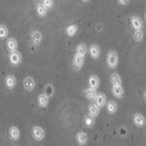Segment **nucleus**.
<instances>
[{"instance_id": "1", "label": "nucleus", "mask_w": 146, "mask_h": 146, "mask_svg": "<svg viewBox=\"0 0 146 146\" xmlns=\"http://www.w3.org/2000/svg\"><path fill=\"white\" fill-rule=\"evenodd\" d=\"M106 62L109 68L114 69L119 63V56L116 51H109L106 56Z\"/></svg>"}, {"instance_id": "2", "label": "nucleus", "mask_w": 146, "mask_h": 146, "mask_svg": "<svg viewBox=\"0 0 146 146\" xmlns=\"http://www.w3.org/2000/svg\"><path fill=\"white\" fill-rule=\"evenodd\" d=\"M23 88H25V91L33 92L35 87H36V81H35L32 76H27L25 79H23Z\"/></svg>"}, {"instance_id": "3", "label": "nucleus", "mask_w": 146, "mask_h": 146, "mask_svg": "<svg viewBox=\"0 0 146 146\" xmlns=\"http://www.w3.org/2000/svg\"><path fill=\"white\" fill-rule=\"evenodd\" d=\"M45 131L42 127L40 126H34L32 128V136L35 140L37 141H41L45 138Z\"/></svg>"}, {"instance_id": "4", "label": "nucleus", "mask_w": 146, "mask_h": 146, "mask_svg": "<svg viewBox=\"0 0 146 146\" xmlns=\"http://www.w3.org/2000/svg\"><path fill=\"white\" fill-rule=\"evenodd\" d=\"M85 62V56L78 55V54H75L73 56V60H72V66L75 70H80L84 65Z\"/></svg>"}, {"instance_id": "5", "label": "nucleus", "mask_w": 146, "mask_h": 146, "mask_svg": "<svg viewBox=\"0 0 146 146\" xmlns=\"http://www.w3.org/2000/svg\"><path fill=\"white\" fill-rule=\"evenodd\" d=\"M30 40L33 46H38L41 44L42 40H43V34L39 30H33L30 35Z\"/></svg>"}, {"instance_id": "6", "label": "nucleus", "mask_w": 146, "mask_h": 146, "mask_svg": "<svg viewBox=\"0 0 146 146\" xmlns=\"http://www.w3.org/2000/svg\"><path fill=\"white\" fill-rule=\"evenodd\" d=\"M9 60H10V63L12 65L17 66L22 62V55L19 51L11 52L10 55H9Z\"/></svg>"}, {"instance_id": "7", "label": "nucleus", "mask_w": 146, "mask_h": 146, "mask_svg": "<svg viewBox=\"0 0 146 146\" xmlns=\"http://www.w3.org/2000/svg\"><path fill=\"white\" fill-rule=\"evenodd\" d=\"M133 122L138 128H142L146 124V119L141 113H135L133 116Z\"/></svg>"}, {"instance_id": "8", "label": "nucleus", "mask_w": 146, "mask_h": 146, "mask_svg": "<svg viewBox=\"0 0 146 146\" xmlns=\"http://www.w3.org/2000/svg\"><path fill=\"white\" fill-rule=\"evenodd\" d=\"M49 102H50V96L46 95L45 93L40 94L37 96V103L41 108H46L49 105Z\"/></svg>"}, {"instance_id": "9", "label": "nucleus", "mask_w": 146, "mask_h": 146, "mask_svg": "<svg viewBox=\"0 0 146 146\" xmlns=\"http://www.w3.org/2000/svg\"><path fill=\"white\" fill-rule=\"evenodd\" d=\"M131 25L135 30H140L143 28V22L138 16H133L131 18Z\"/></svg>"}, {"instance_id": "10", "label": "nucleus", "mask_w": 146, "mask_h": 146, "mask_svg": "<svg viewBox=\"0 0 146 146\" xmlns=\"http://www.w3.org/2000/svg\"><path fill=\"white\" fill-rule=\"evenodd\" d=\"M100 107L98 105H96V103H91L88 106V115L92 118H96L100 115Z\"/></svg>"}, {"instance_id": "11", "label": "nucleus", "mask_w": 146, "mask_h": 146, "mask_svg": "<svg viewBox=\"0 0 146 146\" xmlns=\"http://www.w3.org/2000/svg\"><path fill=\"white\" fill-rule=\"evenodd\" d=\"M84 96L88 100L95 101L96 98V96H98V92H96V90H95V89L87 88L84 90Z\"/></svg>"}, {"instance_id": "12", "label": "nucleus", "mask_w": 146, "mask_h": 146, "mask_svg": "<svg viewBox=\"0 0 146 146\" xmlns=\"http://www.w3.org/2000/svg\"><path fill=\"white\" fill-rule=\"evenodd\" d=\"M89 53H90V56H92V58H94V60L98 58L100 56V46H98V44H92L90 46V49H89Z\"/></svg>"}, {"instance_id": "13", "label": "nucleus", "mask_w": 146, "mask_h": 146, "mask_svg": "<svg viewBox=\"0 0 146 146\" xmlns=\"http://www.w3.org/2000/svg\"><path fill=\"white\" fill-rule=\"evenodd\" d=\"M9 136L12 140L17 141L21 136V131L18 127L16 126H12L10 129H9Z\"/></svg>"}, {"instance_id": "14", "label": "nucleus", "mask_w": 146, "mask_h": 146, "mask_svg": "<svg viewBox=\"0 0 146 146\" xmlns=\"http://www.w3.org/2000/svg\"><path fill=\"white\" fill-rule=\"evenodd\" d=\"M75 138H76L77 143L81 146L86 145L87 142H88V135H87L86 133H84V131H79V133H77Z\"/></svg>"}, {"instance_id": "15", "label": "nucleus", "mask_w": 146, "mask_h": 146, "mask_svg": "<svg viewBox=\"0 0 146 146\" xmlns=\"http://www.w3.org/2000/svg\"><path fill=\"white\" fill-rule=\"evenodd\" d=\"M88 84H89V88H92V89H96L100 87V78L98 76L96 75H91L89 77V80H88Z\"/></svg>"}, {"instance_id": "16", "label": "nucleus", "mask_w": 146, "mask_h": 146, "mask_svg": "<svg viewBox=\"0 0 146 146\" xmlns=\"http://www.w3.org/2000/svg\"><path fill=\"white\" fill-rule=\"evenodd\" d=\"M111 92H112V95L115 96L116 98H122L124 96V89L123 87L119 86V85H115V86H112V89H111Z\"/></svg>"}, {"instance_id": "17", "label": "nucleus", "mask_w": 146, "mask_h": 146, "mask_svg": "<svg viewBox=\"0 0 146 146\" xmlns=\"http://www.w3.org/2000/svg\"><path fill=\"white\" fill-rule=\"evenodd\" d=\"M18 41L17 39L13 38V37H11V38H9L8 40H7L6 42V47L7 49L9 50V52H16L18 51Z\"/></svg>"}, {"instance_id": "18", "label": "nucleus", "mask_w": 146, "mask_h": 146, "mask_svg": "<svg viewBox=\"0 0 146 146\" xmlns=\"http://www.w3.org/2000/svg\"><path fill=\"white\" fill-rule=\"evenodd\" d=\"M16 84H17V79L14 75L9 74L5 77V85L8 89H10V90L14 89L16 87Z\"/></svg>"}, {"instance_id": "19", "label": "nucleus", "mask_w": 146, "mask_h": 146, "mask_svg": "<svg viewBox=\"0 0 146 146\" xmlns=\"http://www.w3.org/2000/svg\"><path fill=\"white\" fill-rule=\"evenodd\" d=\"M95 103L96 105H98L100 108L103 107L105 105V103H106V96L103 93H98L95 100Z\"/></svg>"}, {"instance_id": "20", "label": "nucleus", "mask_w": 146, "mask_h": 146, "mask_svg": "<svg viewBox=\"0 0 146 146\" xmlns=\"http://www.w3.org/2000/svg\"><path fill=\"white\" fill-rule=\"evenodd\" d=\"M78 31V25H69L65 28V33L68 37H72Z\"/></svg>"}, {"instance_id": "21", "label": "nucleus", "mask_w": 146, "mask_h": 146, "mask_svg": "<svg viewBox=\"0 0 146 146\" xmlns=\"http://www.w3.org/2000/svg\"><path fill=\"white\" fill-rule=\"evenodd\" d=\"M110 82H111L112 86H115V85H119V86H121L122 85V78L121 76L119 75V73H112L111 75H110Z\"/></svg>"}, {"instance_id": "22", "label": "nucleus", "mask_w": 146, "mask_h": 146, "mask_svg": "<svg viewBox=\"0 0 146 146\" xmlns=\"http://www.w3.org/2000/svg\"><path fill=\"white\" fill-rule=\"evenodd\" d=\"M47 12H48V9H47L46 7L43 5V4H42V2H41V3L37 4L36 13H37V15H38V17H40V18L45 17V16L47 15Z\"/></svg>"}, {"instance_id": "23", "label": "nucleus", "mask_w": 146, "mask_h": 146, "mask_svg": "<svg viewBox=\"0 0 146 146\" xmlns=\"http://www.w3.org/2000/svg\"><path fill=\"white\" fill-rule=\"evenodd\" d=\"M117 109H118V105H117V103L115 101L110 100L106 103V110L110 114H114L117 111Z\"/></svg>"}, {"instance_id": "24", "label": "nucleus", "mask_w": 146, "mask_h": 146, "mask_svg": "<svg viewBox=\"0 0 146 146\" xmlns=\"http://www.w3.org/2000/svg\"><path fill=\"white\" fill-rule=\"evenodd\" d=\"M87 52H88V48H87L86 44L85 43H80L78 46L76 47V50H75V54H78L81 56H86Z\"/></svg>"}, {"instance_id": "25", "label": "nucleus", "mask_w": 146, "mask_h": 146, "mask_svg": "<svg viewBox=\"0 0 146 146\" xmlns=\"http://www.w3.org/2000/svg\"><path fill=\"white\" fill-rule=\"evenodd\" d=\"M143 37H144V33H143V30H135L133 34V39L135 40V42H141L143 40Z\"/></svg>"}, {"instance_id": "26", "label": "nucleus", "mask_w": 146, "mask_h": 146, "mask_svg": "<svg viewBox=\"0 0 146 146\" xmlns=\"http://www.w3.org/2000/svg\"><path fill=\"white\" fill-rule=\"evenodd\" d=\"M8 34H9V30L6 25H0V39L1 40L5 39L6 37L8 36Z\"/></svg>"}, {"instance_id": "27", "label": "nucleus", "mask_w": 146, "mask_h": 146, "mask_svg": "<svg viewBox=\"0 0 146 146\" xmlns=\"http://www.w3.org/2000/svg\"><path fill=\"white\" fill-rule=\"evenodd\" d=\"M42 4L49 10V9H52L54 7L55 0H42Z\"/></svg>"}, {"instance_id": "28", "label": "nucleus", "mask_w": 146, "mask_h": 146, "mask_svg": "<svg viewBox=\"0 0 146 146\" xmlns=\"http://www.w3.org/2000/svg\"><path fill=\"white\" fill-rule=\"evenodd\" d=\"M84 120H85V124H86L87 127H93L94 125H95V120H94V118L89 116V115L85 117Z\"/></svg>"}, {"instance_id": "29", "label": "nucleus", "mask_w": 146, "mask_h": 146, "mask_svg": "<svg viewBox=\"0 0 146 146\" xmlns=\"http://www.w3.org/2000/svg\"><path fill=\"white\" fill-rule=\"evenodd\" d=\"M45 94L46 95H48L49 96H53L54 94V87L52 84H48L47 86L45 87Z\"/></svg>"}, {"instance_id": "30", "label": "nucleus", "mask_w": 146, "mask_h": 146, "mask_svg": "<svg viewBox=\"0 0 146 146\" xmlns=\"http://www.w3.org/2000/svg\"><path fill=\"white\" fill-rule=\"evenodd\" d=\"M117 1H118L120 5H123V6H126L129 4V0H117Z\"/></svg>"}, {"instance_id": "31", "label": "nucleus", "mask_w": 146, "mask_h": 146, "mask_svg": "<svg viewBox=\"0 0 146 146\" xmlns=\"http://www.w3.org/2000/svg\"><path fill=\"white\" fill-rule=\"evenodd\" d=\"M143 98H144V100L146 101V91L144 92V95H143Z\"/></svg>"}, {"instance_id": "32", "label": "nucleus", "mask_w": 146, "mask_h": 146, "mask_svg": "<svg viewBox=\"0 0 146 146\" xmlns=\"http://www.w3.org/2000/svg\"><path fill=\"white\" fill-rule=\"evenodd\" d=\"M81 1H82V2H89L90 0H81Z\"/></svg>"}, {"instance_id": "33", "label": "nucleus", "mask_w": 146, "mask_h": 146, "mask_svg": "<svg viewBox=\"0 0 146 146\" xmlns=\"http://www.w3.org/2000/svg\"><path fill=\"white\" fill-rule=\"evenodd\" d=\"M145 22H146V13H145Z\"/></svg>"}]
</instances>
